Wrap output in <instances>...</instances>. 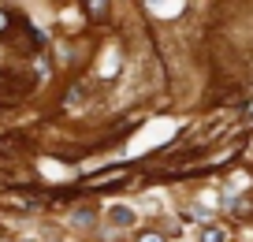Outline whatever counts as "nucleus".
Instances as JSON below:
<instances>
[{
    "label": "nucleus",
    "mask_w": 253,
    "mask_h": 242,
    "mask_svg": "<svg viewBox=\"0 0 253 242\" xmlns=\"http://www.w3.org/2000/svg\"><path fill=\"white\" fill-rule=\"evenodd\" d=\"M71 224L75 227H93L97 224V209H75L71 212Z\"/></svg>",
    "instance_id": "nucleus-1"
},
{
    "label": "nucleus",
    "mask_w": 253,
    "mask_h": 242,
    "mask_svg": "<svg viewBox=\"0 0 253 242\" xmlns=\"http://www.w3.org/2000/svg\"><path fill=\"white\" fill-rule=\"evenodd\" d=\"M52 242H56V239H52Z\"/></svg>",
    "instance_id": "nucleus-7"
},
{
    "label": "nucleus",
    "mask_w": 253,
    "mask_h": 242,
    "mask_svg": "<svg viewBox=\"0 0 253 242\" xmlns=\"http://www.w3.org/2000/svg\"><path fill=\"white\" fill-rule=\"evenodd\" d=\"M223 239H227L223 227H205V231H201V242H223Z\"/></svg>",
    "instance_id": "nucleus-4"
},
{
    "label": "nucleus",
    "mask_w": 253,
    "mask_h": 242,
    "mask_svg": "<svg viewBox=\"0 0 253 242\" xmlns=\"http://www.w3.org/2000/svg\"><path fill=\"white\" fill-rule=\"evenodd\" d=\"M134 242H168V239H164L160 231H138V239H134Z\"/></svg>",
    "instance_id": "nucleus-5"
},
{
    "label": "nucleus",
    "mask_w": 253,
    "mask_h": 242,
    "mask_svg": "<svg viewBox=\"0 0 253 242\" xmlns=\"http://www.w3.org/2000/svg\"><path fill=\"white\" fill-rule=\"evenodd\" d=\"M0 30H8V15L4 11H0Z\"/></svg>",
    "instance_id": "nucleus-6"
},
{
    "label": "nucleus",
    "mask_w": 253,
    "mask_h": 242,
    "mask_svg": "<svg viewBox=\"0 0 253 242\" xmlns=\"http://www.w3.org/2000/svg\"><path fill=\"white\" fill-rule=\"evenodd\" d=\"M108 220H112V224H123V227H126V224H134V212H130V209H112Z\"/></svg>",
    "instance_id": "nucleus-3"
},
{
    "label": "nucleus",
    "mask_w": 253,
    "mask_h": 242,
    "mask_svg": "<svg viewBox=\"0 0 253 242\" xmlns=\"http://www.w3.org/2000/svg\"><path fill=\"white\" fill-rule=\"evenodd\" d=\"M86 15H89V19H97V23H101V19L108 15V4H104V0H89V4H86Z\"/></svg>",
    "instance_id": "nucleus-2"
}]
</instances>
